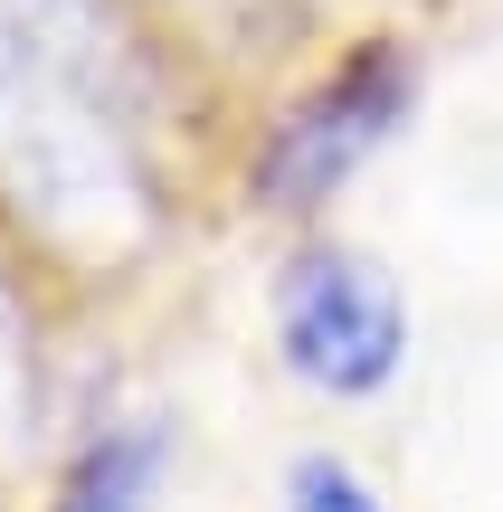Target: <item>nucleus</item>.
I'll use <instances>...</instances> for the list:
<instances>
[{"instance_id": "nucleus-1", "label": "nucleus", "mask_w": 503, "mask_h": 512, "mask_svg": "<svg viewBox=\"0 0 503 512\" xmlns=\"http://www.w3.org/2000/svg\"><path fill=\"white\" fill-rule=\"evenodd\" d=\"M276 361L323 399H380L409 370V294L380 256L314 238L276 275Z\"/></svg>"}, {"instance_id": "nucleus-2", "label": "nucleus", "mask_w": 503, "mask_h": 512, "mask_svg": "<svg viewBox=\"0 0 503 512\" xmlns=\"http://www.w3.org/2000/svg\"><path fill=\"white\" fill-rule=\"evenodd\" d=\"M409 105H418V57L399 48V38H361L314 95H295V105L266 124L257 162H247V190H257L266 209H323L399 124H409Z\"/></svg>"}, {"instance_id": "nucleus-4", "label": "nucleus", "mask_w": 503, "mask_h": 512, "mask_svg": "<svg viewBox=\"0 0 503 512\" xmlns=\"http://www.w3.org/2000/svg\"><path fill=\"white\" fill-rule=\"evenodd\" d=\"M285 512H390L361 484L352 456H333V446H304L295 465H285Z\"/></svg>"}, {"instance_id": "nucleus-3", "label": "nucleus", "mask_w": 503, "mask_h": 512, "mask_svg": "<svg viewBox=\"0 0 503 512\" xmlns=\"http://www.w3.org/2000/svg\"><path fill=\"white\" fill-rule=\"evenodd\" d=\"M171 475V418H95L86 446L67 456V475H57L48 512H152Z\"/></svg>"}]
</instances>
